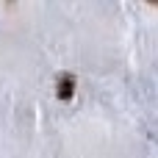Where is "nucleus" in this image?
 <instances>
[{
	"label": "nucleus",
	"mask_w": 158,
	"mask_h": 158,
	"mask_svg": "<svg viewBox=\"0 0 158 158\" xmlns=\"http://www.w3.org/2000/svg\"><path fill=\"white\" fill-rule=\"evenodd\" d=\"M75 86H78V78L72 72H58V78H56V97L61 103H69L75 97Z\"/></svg>",
	"instance_id": "1"
}]
</instances>
